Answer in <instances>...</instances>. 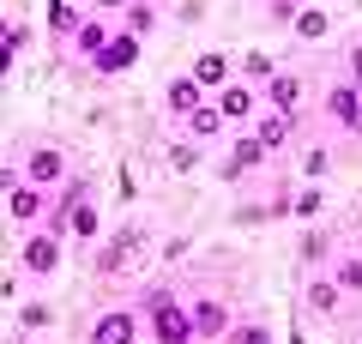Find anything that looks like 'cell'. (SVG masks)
I'll return each instance as SVG.
<instances>
[{"label": "cell", "mask_w": 362, "mask_h": 344, "mask_svg": "<svg viewBox=\"0 0 362 344\" xmlns=\"http://www.w3.org/2000/svg\"><path fill=\"white\" fill-rule=\"evenodd\" d=\"M18 169H25V181H37V188H49V193H61L66 181H73V164H66V151H61V145H49V139L30 145Z\"/></svg>", "instance_id": "4"}, {"label": "cell", "mask_w": 362, "mask_h": 344, "mask_svg": "<svg viewBox=\"0 0 362 344\" xmlns=\"http://www.w3.org/2000/svg\"><path fill=\"white\" fill-rule=\"evenodd\" d=\"M338 302H344V290H338V278H332V272L308 284V308H314V314H338Z\"/></svg>", "instance_id": "19"}, {"label": "cell", "mask_w": 362, "mask_h": 344, "mask_svg": "<svg viewBox=\"0 0 362 344\" xmlns=\"http://www.w3.org/2000/svg\"><path fill=\"white\" fill-rule=\"evenodd\" d=\"M223 344H278V338H272L266 320H235V326L223 332Z\"/></svg>", "instance_id": "21"}, {"label": "cell", "mask_w": 362, "mask_h": 344, "mask_svg": "<svg viewBox=\"0 0 362 344\" xmlns=\"http://www.w3.org/2000/svg\"><path fill=\"white\" fill-rule=\"evenodd\" d=\"M302 97H308V85H302V73H296V67H278V73L266 79V103H272V109L296 115V109H302Z\"/></svg>", "instance_id": "13"}, {"label": "cell", "mask_w": 362, "mask_h": 344, "mask_svg": "<svg viewBox=\"0 0 362 344\" xmlns=\"http://www.w3.org/2000/svg\"><path fill=\"white\" fill-rule=\"evenodd\" d=\"M145 332H151L157 344H194L199 338V314L181 302L169 284H151V296H145Z\"/></svg>", "instance_id": "1"}, {"label": "cell", "mask_w": 362, "mask_h": 344, "mask_svg": "<svg viewBox=\"0 0 362 344\" xmlns=\"http://www.w3.org/2000/svg\"><path fill=\"white\" fill-rule=\"evenodd\" d=\"M54 205L49 188H37V181H25V169H6V217H13L18 229H37V217Z\"/></svg>", "instance_id": "3"}, {"label": "cell", "mask_w": 362, "mask_h": 344, "mask_svg": "<svg viewBox=\"0 0 362 344\" xmlns=\"http://www.w3.org/2000/svg\"><path fill=\"white\" fill-rule=\"evenodd\" d=\"M194 79L211 91V97H218V91L235 79V73H230V55H223V49H199V61H194Z\"/></svg>", "instance_id": "15"}, {"label": "cell", "mask_w": 362, "mask_h": 344, "mask_svg": "<svg viewBox=\"0 0 362 344\" xmlns=\"http://www.w3.org/2000/svg\"><path fill=\"white\" fill-rule=\"evenodd\" d=\"M326 115H332V127H344V133H362V85H356L350 73L326 85Z\"/></svg>", "instance_id": "8"}, {"label": "cell", "mask_w": 362, "mask_h": 344, "mask_svg": "<svg viewBox=\"0 0 362 344\" xmlns=\"http://www.w3.org/2000/svg\"><path fill=\"white\" fill-rule=\"evenodd\" d=\"M139 338H145V320L133 308H103L85 332V344H139Z\"/></svg>", "instance_id": "7"}, {"label": "cell", "mask_w": 362, "mask_h": 344, "mask_svg": "<svg viewBox=\"0 0 362 344\" xmlns=\"http://www.w3.org/2000/svg\"><path fill=\"white\" fill-rule=\"evenodd\" d=\"M206 97H211V91L199 85L194 73H175V79H169V91H163V109L175 115V121H187V115H194V109H199Z\"/></svg>", "instance_id": "12"}, {"label": "cell", "mask_w": 362, "mask_h": 344, "mask_svg": "<svg viewBox=\"0 0 362 344\" xmlns=\"http://www.w3.org/2000/svg\"><path fill=\"white\" fill-rule=\"evenodd\" d=\"M302 169H308V176H314V181H320V176H326V169H332V151H326V145H314V151H308V157H302Z\"/></svg>", "instance_id": "30"}, {"label": "cell", "mask_w": 362, "mask_h": 344, "mask_svg": "<svg viewBox=\"0 0 362 344\" xmlns=\"http://www.w3.org/2000/svg\"><path fill=\"white\" fill-rule=\"evenodd\" d=\"M54 320V308H42V302H30V308H18V332H42Z\"/></svg>", "instance_id": "27"}, {"label": "cell", "mask_w": 362, "mask_h": 344, "mask_svg": "<svg viewBox=\"0 0 362 344\" xmlns=\"http://www.w3.org/2000/svg\"><path fill=\"white\" fill-rule=\"evenodd\" d=\"M272 73H278V61H272V55H259V49L242 55V79H272Z\"/></svg>", "instance_id": "26"}, {"label": "cell", "mask_w": 362, "mask_h": 344, "mask_svg": "<svg viewBox=\"0 0 362 344\" xmlns=\"http://www.w3.org/2000/svg\"><path fill=\"white\" fill-rule=\"evenodd\" d=\"M332 6H338V0H332Z\"/></svg>", "instance_id": "33"}, {"label": "cell", "mask_w": 362, "mask_h": 344, "mask_svg": "<svg viewBox=\"0 0 362 344\" xmlns=\"http://www.w3.org/2000/svg\"><path fill=\"white\" fill-rule=\"evenodd\" d=\"M332 254H338V248L326 242L320 229H314V236H302V260H308V266H332Z\"/></svg>", "instance_id": "24"}, {"label": "cell", "mask_w": 362, "mask_h": 344, "mask_svg": "<svg viewBox=\"0 0 362 344\" xmlns=\"http://www.w3.org/2000/svg\"><path fill=\"white\" fill-rule=\"evenodd\" d=\"M181 127H187V139H199V145H206V139H218V133L223 127H230V121H223V109H218V103H199V109L194 115H187V121H181Z\"/></svg>", "instance_id": "16"}, {"label": "cell", "mask_w": 362, "mask_h": 344, "mask_svg": "<svg viewBox=\"0 0 362 344\" xmlns=\"http://www.w3.org/2000/svg\"><path fill=\"white\" fill-rule=\"evenodd\" d=\"M78 25H85V6H78V0H54L49 6V30L54 37H78Z\"/></svg>", "instance_id": "18"}, {"label": "cell", "mask_w": 362, "mask_h": 344, "mask_svg": "<svg viewBox=\"0 0 362 344\" xmlns=\"http://www.w3.org/2000/svg\"><path fill=\"white\" fill-rule=\"evenodd\" d=\"M127 30H139V37L157 30V6H151V0H133V6H127Z\"/></svg>", "instance_id": "25"}, {"label": "cell", "mask_w": 362, "mask_h": 344, "mask_svg": "<svg viewBox=\"0 0 362 344\" xmlns=\"http://www.w3.org/2000/svg\"><path fill=\"white\" fill-rule=\"evenodd\" d=\"M145 242H151V229H145V224H121L115 236L97 248V260H90V266H97V278H121V272L145 254Z\"/></svg>", "instance_id": "2"}, {"label": "cell", "mask_w": 362, "mask_h": 344, "mask_svg": "<svg viewBox=\"0 0 362 344\" xmlns=\"http://www.w3.org/2000/svg\"><path fill=\"white\" fill-rule=\"evenodd\" d=\"M344 73L362 85V42H350V49H344Z\"/></svg>", "instance_id": "32"}, {"label": "cell", "mask_w": 362, "mask_h": 344, "mask_svg": "<svg viewBox=\"0 0 362 344\" xmlns=\"http://www.w3.org/2000/svg\"><path fill=\"white\" fill-rule=\"evenodd\" d=\"M18 272H30V278H54L61 272V224L30 229L25 242H18Z\"/></svg>", "instance_id": "5"}, {"label": "cell", "mask_w": 362, "mask_h": 344, "mask_svg": "<svg viewBox=\"0 0 362 344\" xmlns=\"http://www.w3.org/2000/svg\"><path fill=\"white\" fill-rule=\"evenodd\" d=\"M169 169H181V176H187V169H199V139H187V133H181V139L169 145Z\"/></svg>", "instance_id": "23"}, {"label": "cell", "mask_w": 362, "mask_h": 344, "mask_svg": "<svg viewBox=\"0 0 362 344\" xmlns=\"http://www.w3.org/2000/svg\"><path fill=\"white\" fill-rule=\"evenodd\" d=\"M109 37H115V30H109L103 18H85V25H78V37H73V49H78V55H85V61H90V55L103 49Z\"/></svg>", "instance_id": "20"}, {"label": "cell", "mask_w": 362, "mask_h": 344, "mask_svg": "<svg viewBox=\"0 0 362 344\" xmlns=\"http://www.w3.org/2000/svg\"><path fill=\"white\" fill-rule=\"evenodd\" d=\"M326 30H332L326 0H308V6L296 13V25H290V37H296V42H326Z\"/></svg>", "instance_id": "14"}, {"label": "cell", "mask_w": 362, "mask_h": 344, "mask_svg": "<svg viewBox=\"0 0 362 344\" xmlns=\"http://www.w3.org/2000/svg\"><path fill=\"white\" fill-rule=\"evenodd\" d=\"M338 278V290L344 296H362V254H332V266H326Z\"/></svg>", "instance_id": "17"}, {"label": "cell", "mask_w": 362, "mask_h": 344, "mask_svg": "<svg viewBox=\"0 0 362 344\" xmlns=\"http://www.w3.org/2000/svg\"><path fill=\"white\" fill-rule=\"evenodd\" d=\"M194 314H199V338H223V332H230L223 302H194Z\"/></svg>", "instance_id": "22"}, {"label": "cell", "mask_w": 362, "mask_h": 344, "mask_svg": "<svg viewBox=\"0 0 362 344\" xmlns=\"http://www.w3.org/2000/svg\"><path fill=\"white\" fill-rule=\"evenodd\" d=\"M320 205H326V193H320V188H302L296 200H290V212H296V217H320Z\"/></svg>", "instance_id": "28"}, {"label": "cell", "mask_w": 362, "mask_h": 344, "mask_svg": "<svg viewBox=\"0 0 362 344\" xmlns=\"http://www.w3.org/2000/svg\"><path fill=\"white\" fill-rule=\"evenodd\" d=\"M266 157H272V151L259 145V133H254V127L235 133V139H230V157H223V181H247L259 164H266Z\"/></svg>", "instance_id": "10"}, {"label": "cell", "mask_w": 362, "mask_h": 344, "mask_svg": "<svg viewBox=\"0 0 362 344\" xmlns=\"http://www.w3.org/2000/svg\"><path fill=\"white\" fill-rule=\"evenodd\" d=\"M302 6H308V0H272V18H278V25H296Z\"/></svg>", "instance_id": "31"}, {"label": "cell", "mask_w": 362, "mask_h": 344, "mask_svg": "<svg viewBox=\"0 0 362 344\" xmlns=\"http://www.w3.org/2000/svg\"><path fill=\"white\" fill-rule=\"evenodd\" d=\"M211 103L223 109V121H230V127H242V121H254V115L266 109V91H254V79H230Z\"/></svg>", "instance_id": "9"}, {"label": "cell", "mask_w": 362, "mask_h": 344, "mask_svg": "<svg viewBox=\"0 0 362 344\" xmlns=\"http://www.w3.org/2000/svg\"><path fill=\"white\" fill-rule=\"evenodd\" d=\"M139 49H145V37L121 25L115 37L103 42V49L90 55V73H97V79H121V73H133V67H139Z\"/></svg>", "instance_id": "6"}, {"label": "cell", "mask_w": 362, "mask_h": 344, "mask_svg": "<svg viewBox=\"0 0 362 344\" xmlns=\"http://www.w3.org/2000/svg\"><path fill=\"white\" fill-rule=\"evenodd\" d=\"M254 133H259V145H266V151L278 157L290 139H296V115H284V109H272V103H266V109L254 115Z\"/></svg>", "instance_id": "11"}, {"label": "cell", "mask_w": 362, "mask_h": 344, "mask_svg": "<svg viewBox=\"0 0 362 344\" xmlns=\"http://www.w3.org/2000/svg\"><path fill=\"white\" fill-rule=\"evenodd\" d=\"M25 42H30V30H25V25H6V49H0V67H13Z\"/></svg>", "instance_id": "29"}]
</instances>
